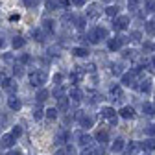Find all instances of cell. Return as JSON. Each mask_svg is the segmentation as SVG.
<instances>
[{"instance_id":"6da1fadb","label":"cell","mask_w":155,"mask_h":155,"mask_svg":"<svg viewBox=\"0 0 155 155\" xmlns=\"http://www.w3.org/2000/svg\"><path fill=\"white\" fill-rule=\"evenodd\" d=\"M45 81H46V74H45L43 70H33V72L30 74V83H31L33 87H41Z\"/></svg>"},{"instance_id":"7a4b0ae2","label":"cell","mask_w":155,"mask_h":155,"mask_svg":"<svg viewBox=\"0 0 155 155\" xmlns=\"http://www.w3.org/2000/svg\"><path fill=\"white\" fill-rule=\"evenodd\" d=\"M129 26V17L126 15H120V17H114V21H113V28L116 31H120V30H127Z\"/></svg>"},{"instance_id":"3957f363","label":"cell","mask_w":155,"mask_h":155,"mask_svg":"<svg viewBox=\"0 0 155 155\" xmlns=\"http://www.w3.org/2000/svg\"><path fill=\"white\" fill-rule=\"evenodd\" d=\"M74 137H76L78 144L83 146V148H91V146H92V137H91V135H85V133H81V131H78Z\"/></svg>"},{"instance_id":"277c9868","label":"cell","mask_w":155,"mask_h":155,"mask_svg":"<svg viewBox=\"0 0 155 155\" xmlns=\"http://www.w3.org/2000/svg\"><path fill=\"white\" fill-rule=\"evenodd\" d=\"M68 140H70V133L67 131V129H63V131H59L55 135V146H67L68 144Z\"/></svg>"},{"instance_id":"5b68a950","label":"cell","mask_w":155,"mask_h":155,"mask_svg":"<svg viewBox=\"0 0 155 155\" xmlns=\"http://www.w3.org/2000/svg\"><path fill=\"white\" fill-rule=\"evenodd\" d=\"M8 107H9L11 111H21V109H22V102H21V98H17L15 94H11L9 98H8Z\"/></svg>"},{"instance_id":"8992f818","label":"cell","mask_w":155,"mask_h":155,"mask_svg":"<svg viewBox=\"0 0 155 155\" xmlns=\"http://www.w3.org/2000/svg\"><path fill=\"white\" fill-rule=\"evenodd\" d=\"M15 140H17V137L13 133H6V135H2V139H0V144H2L4 148H13Z\"/></svg>"},{"instance_id":"52a82bcc","label":"cell","mask_w":155,"mask_h":155,"mask_svg":"<svg viewBox=\"0 0 155 155\" xmlns=\"http://www.w3.org/2000/svg\"><path fill=\"white\" fill-rule=\"evenodd\" d=\"M41 28H43L48 35H54V33H55V22L52 21V18H43Z\"/></svg>"},{"instance_id":"ba28073f","label":"cell","mask_w":155,"mask_h":155,"mask_svg":"<svg viewBox=\"0 0 155 155\" xmlns=\"http://www.w3.org/2000/svg\"><path fill=\"white\" fill-rule=\"evenodd\" d=\"M109 98L113 100V102H116V100H122L124 98V92H122V87L120 85H114L111 91H109Z\"/></svg>"},{"instance_id":"9c48e42d","label":"cell","mask_w":155,"mask_h":155,"mask_svg":"<svg viewBox=\"0 0 155 155\" xmlns=\"http://www.w3.org/2000/svg\"><path fill=\"white\" fill-rule=\"evenodd\" d=\"M46 35H48V33H46V31H45L43 28H35V30H31V37L35 39L37 43H43Z\"/></svg>"},{"instance_id":"30bf717a","label":"cell","mask_w":155,"mask_h":155,"mask_svg":"<svg viewBox=\"0 0 155 155\" xmlns=\"http://www.w3.org/2000/svg\"><path fill=\"white\" fill-rule=\"evenodd\" d=\"M107 45H109V50L116 52V50H120L122 41H120V37H113V39H107Z\"/></svg>"},{"instance_id":"8fae6325","label":"cell","mask_w":155,"mask_h":155,"mask_svg":"<svg viewBox=\"0 0 155 155\" xmlns=\"http://www.w3.org/2000/svg\"><path fill=\"white\" fill-rule=\"evenodd\" d=\"M78 122H80V126H81V127L89 129V127H92V124H94V118H92V116H89V114H83V116H81V118L78 120Z\"/></svg>"},{"instance_id":"7c38bea8","label":"cell","mask_w":155,"mask_h":155,"mask_svg":"<svg viewBox=\"0 0 155 155\" xmlns=\"http://www.w3.org/2000/svg\"><path fill=\"white\" fill-rule=\"evenodd\" d=\"M57 109H59V113H65L68 109V98H67L65 94L57 98Z\"/></svg>"},{"instance_id":"4fadbf2b","label":"cell","mask_w":155,"mask_h":155,"mask_svg":"<svg viewBox=\"0 0 155 155\" xmlns=\"http://www.w3.org/2000/svg\"><path fill=\"white\" fill-rule=\"evenodd\" d=\"M24 45H26V39H24V37H21V35H17V37H13V39H11V46H13V50L22 48Z\"/></svg>"},{"instance_id":"5bb4252c","label":"cell","mask_w":155,"mask_h":155,"mask_svg":"<svg viewBox=\"0 0 155 155\" xmlns=\"http://www.w3.org/2000/svg\"><path fill=\"white\" fill-rule=\"evenodd\" d=\"M114 114H116V111L113 107H102V111H100V116L102 118H107V120L114 118Z\"/></svg>"},{"instance_id":"9a60e30c","label":"cell","mask_w":155,"mask_h":155,"mask_svg":"<svg viewBox=\"0 0 155 155\" xmlns=\"http://www.w3.org/2000/svg\"><path fill=\"white\" fill-rule=\"evenodd\" d=\"M120 116H122V118H126V120H129V118H133V116H135V109L129 107V105H126V107L120 109Z\"/></svg>"},{"instance_id":"2e32d148","label":"cell","mask_w":155,"mask_h":155,"mask_svg":"<svg viewBox=\"0 0 155 155\" xmlns=\"http://www.w3.org/2000/svg\"><path fill=\"white\" fill-rule=\"evenodd\" d=\"M137 89H139L140 92H150V91H151V80H140V81L137 83Z\"/></svg>"},{"instance_id":"e0dca14e","label":"cell","mask_w":155,"mask_h":155,"mask_svg":"<svg viewBox=\"0 0 155 155\" xmlns=\"http://www.w3.org/2000/svg\"><path fill=\"white\" fill-rule=\"evenodd\" d=\"M2 87H4L8 92H11V94H15V92H17V83H15V80H9V78L2 83Z\"/></svg>"},{"instance_id":"ac0fdd59","label":"cell","mask_w":155,"mask_h":155,"mask_svg":"<svg viewBox=\"0 0 155 155\" xmlns=\"http://www.w3.org/2000/svg\"><path fill=\"white\" fill-rule=\"evenodd\" d=\"M48 96H50V92H48L46 89H41V91H37L35 100H37L39 104H43V102H46V100H48Z\"/></svg>"},{"instance_id":"d6986e66","label":"cell","mask_w":155,"mask_h":155,"mask_svg":"<svg viewBox=\"0 0 155 155\" xmlns=\"http://www.w3.org/2000/svg\"><path fill=\"white\" fill-rule=\"evenodd\" d=\"M98 15H100V6H98V4H91V6H89V9H87V17L96 18Z\"/></svg>"},{"instance_id":"ffe728a7","label":"cell","mask_w":155,"mask_h":155,"mask_svg":"<svg viewBox=\"0 0 155 155\" xmlns=\"http://www.w3.org/2000/svg\"><path fill=\"white\" fill-rule=\"evenodd\" d=\"M57 114H59V109H57V107H50V109H46V118H48L50 122L57 120Z\"/></svg>"},{"instance_id":"44dd1931","label":"cell","mask_w":155,"mask_h":155,"mask_svg":"<svg viewBox=\"0 0 155 155\" xmlns=\"http://www.w3.org/2000/svg\"><path fill=\"white\" fill-rule=\"evenodd\" d=\"M57 155H76V150L67 144V146H61V150H57Z\"/></svg>"},{"instance_id":"7402d4cb","label":"cell","mask_w":155,"mask_h":155,"mask_svg":"<svg viewBox=\"0 0 155 155\" xmlns=\"http://www.w3.org/2000/svg\"><path fill=\"white\" fill-rule=\"evenodd\" d=\"M124 150V140L122 139H116L113 144H111V151L113 153H118V151H122Z\"/></svg>"},{"instance_id":"603a6c76","label":"cell","mask_w":155,"mask_h":155,"mask_svg":"<svg viewBox=\"0 0 155 155\" xmlns=\"http://www.w3.org/2000/svg\"><path fill=\"white\" fill-rule=\"evenodd\" d=\"M81 96H83V92L78 89V87H72V89H70V98H72L74 102H80V100H81Z\"/></svg>"},{"instance_id":"cb8c5ba5","label":"cell","mask_w":155,"mask_h":155,"mask_svg":"<svg viewBox=\"0 0 155 155\" xmlns=\"http://www.w3.org/2000/svg\"><path fill=\"white\" fill-rule=\"evenodd\" d=\"M96 140H98L102 146H104V144H107V140H109L107 131H98V133H96Z\"/></svg>"},{"instance_id":"d4e9b609","label":"cell","mask_w":155,"mask_h":155,"mask_svg":"<svg viewBox=\"0 0 155 155\" xmlns=\"http://www.w3.org/2000/svg\"><path fill=\"white\" fill-rule=\"evenodd\" d=\"M87 37H89V43H92V45H98V43H100V37H98V31H96V28L91 30Z\"/></svg>"},{"instance_id":"484cf974","label":"cell","mask_w":155,"mask_h":155,"mask_svg":"<svg viewBox=\"0 0 155 155\" xmlns=\"http://www.w3.org/2000/svg\"><path fill=\"white\" fill-rule=\"evenodd\" d=\"M72 54L76 57H87L89 55V50L87 48H81V46H78V48H72Z\"/></svg>"},{"instance_id":"4316f807","label":"cell","mask_w":155,"mask_h":155,"mask_svg":"<svg viewBox=\"0 0 155 155\" xmlns=\"http://www.w3.org/2000/svg\"><path fill=\"white\" fill-rule=\"evenodd\" d=\"M139 150H142V146H140L139 142H129V144H127V153H129V155H135Z\"/></svg>"},{"instance_id":"83f0119b","label":"cell","mask_w":155,"mask_h":155,"mask_svg":"<svg viewBox=\"0 0 155 155\" xmlns=\"http://www.w3.org/2000/svg\"><path fill=\"white\" fill-rule=\"evenodd\" d=\"M140 146H142L144 151H153V150H155V139H148V140L142 142Z\"/></svg>"},{"instance_id":"f1b7e54d","label":"cell","mask_w":155,"mask_h":155,"mask_svg":"<svg viewBox=\"0 0 155 155\" xmlns=\"http://www.w3.org/2000/svg\"><path fill=\"white\" fill-rule=\"evenodd\" d=\"M45 8H46L48 11H55L57 8H59V0H46V2H45Z\"/></svg>"},{"instance_id":"f546056e","label":"cell","mask_w":155,"mask_h":155,"mask_svg":"<svg viewBox=\"0 0 155 155\" xmlns=\"http://www.w3.org/2000/svg\"><path fill=\"white\" fill-rule=\"evenodd\" d=\"M43 116H46V111H43L41 105H37V107L33 109V118H35V120H41Z\"/></svg>"},{"instance_id":"4dcf8cb0","label":"cell","mask_w":155,"mask_h":155,"mask_svg":"<svg viewBox=\"0 0 155 155\" xmlns=\"http://www.w3.org/2000/svg\"><path fill=\"white\" fill-rule=\"evenodd\" d=\"M118 11H120L118 6H109V8H105V15H109V17H118Z\"/></svg>"},{"instance_id":"1f68e13d","label":"cell","mask_w":155,"mask_h":155,"mask_svg":"<svg viewBox=\"0 0 155 155\" xmlns=\"http://www.w3.org/2000/svg\"><path fill=\"white\" fill-rule=\"evenodd\" d=\"M142 111H144V114H148V116H153V114H155V107H153L151 104H144V105H142Z\"/></svg>"},{"instance_id":"d6a6232c","label":"cell","mask_w":155,"mask_h":155,"mask_svg":"<svg viewBox=\"0 0 155 155\" xmlns=\"http://www.w3.org/2000/svg\"><path fill=\"white\" fill-rule=\"evenodd\" d=\"M146 33L155 35V21H148L146 22Z\"/></svg>"},{"instance_id":"836d02e7","label":"cell","mask_w":155,"mask_h":155,"mask_svg":"<svg viewBox=\"0 0 155 155\" xmlns=\"http://www.w3.org/2000/svg\"><path fill=\"white\" fill-rule=\"evenodd\" d=\"M96 31H98V37H100V39H109V33H107V30H105V28L98 26V28H96Z\"/></svg>"},{"instance_id":"e575fe53","label":"cell","mask_w":155,"mask_h":155,"mask_svg":"<svg viewBox=\"0 0 155 155\" xmlns=\"http://www.w3.org/2000/svg\"><path fill=\"white\" fill-rule=\"evenodd\" d=\"M131 41H135V43H139L140 41V39H142V31H137V30H135V31H131Z\"/></svg>"},{"instance_id":"d590c367","label":"cell","mask_w":155,"mask_h":155,"mask_svg":"<svg viewBox=\"0 0 155 155\" xmlns=\"http://www.w3.org/2000/svg\"><path fill=\"white\" fill-rule=\"evenodd\" d=\"M74 22H76V26L80 28V30L85 28V18H83V17H76V18H74Z\"/></svg>"},{"instance_id":"8d00e7d4","label":"cell","mask_w":155,"mask_h":155,"mask_svg":"<svg viewBox=\"0 0 155 155\" xmlns=\"http://www.w3.org/2000/svg\"><path fill=\"white\" fill-rule=\"evenodd\" d=\"M54 96H55V100L59 98V96H63V85H55V89H54Z\"/></svg>"},{"instance_id":"74e56055","label":"cell","mask_w":155,"mask_h":155,"mask_svg":"<svg viewBox=\"0 0 155 155\" xmlns=\"http://www.w3.org/2000/svg\"><path fill=\"white\" fill-rule=\"evenodd\" d=\"M24 2V6H28V8H37L39 6V0H22Z\"/></svg>"},{"instance_id":"f35d334b","label":"cell","mask_w":155,"mask_h":155,"mask_svg":"<svg viewBox=\"0 0 155 155\" xmlns=\"http://www.w3.org/2000/svg\"><path fill=\"white\" fill-rule=\"evenodd\" d=\"M11 133H13V135H15V137L18 139V137H21V135H22V127H21V126H15V127L11 129Z\"/></svg>"},{"instance_id":"ab89813d","label":"cell","mask_w":155,"mask_h":155,"mask_svg":"<svg viewBox=\"0 0 155 155\" xmlns=\"http://www.w3.org/2000/svg\"><path fill=\"white\" fill-rule=\"evenodd\" d=\"M113 74L114 76H122V65H113Z\"/></svg>"},{"instance_id":"60d3db41","label":"cell","mask_w":155,"mask_h":155,"mask_svg":"<svg viewBox=\"0 0 155 155\" xmlns=\"http://www.w3.org/2000/svg\"><path fill=\"white\" fill-rule=\"evenodd\" d=\"M80 155H98V151H96L94 148H92V150H91V148H87V150H83Z\"/></svg>"},{"instance_id":"b9f144b4","label":"cell","mask_w":155,"mask_h":155,"mask_svg":"<svg viewBox=\"0 0 155 155\" xmlns=\"http://www.w3.org/2000/svg\"><path fill=\"white\" fill-rule=\"evenodd\" d=\"M4 61H6L8 65H11V63H15V57H13L11 54H4Z\"/></svg>"},{"instance_id":"7bdbcfd3","label":"cell","mask_w":155,"mask_h":155,"mask_svg":"<svg viewBox=\"0 0 155 155\" xmlns=\"http://www.w3.org/2000/svg\"><path fill=\"white\" fill-rule=\"evenodd\" d=\"M61 81H63V76H61V74H55V76H54V83H55V85H61Z\"/></svg>"},{"instance_id":"ee69618b","label":"cell","mask_w":155,"mask_h":155,"mask_svg":"<svg viewBox=\"0 0 155 155\" xmlns=\"http://www.w3.org/2000/svg\"><path fill=\"white\" fill-rule=\"evenodd\" d=\"M146 133L151 135V137H155V126H148V127H146Z\"/></svg>"},{"instance_id":"f6af8a7d","label":"cell","mask_w":155,"mask_h":155,"mask_svg":"<svg viewBox=\"0 0 155 155\" xmlns=\"http://www.w3.org/2000/svg\"><path fill=\"white\" fill-rule=\"evenodd\" d=\"M30 59H31V57H30V54H22V55H21V63H28Z\"/></svg>"},{"instance_id":"bcb514c9","label":"cell","mask_w":155,"mask_h":155,"mask_svg":"<svg viewBox=\"0 0 155 155\" xmlns=\"http://www.w3.org/2000/svg\"><path fill=\"white\" fill-rule=\"evenodd\" d=\"M72 2H74V6L81 8V6H85V2H87V0H72Z\"/></svg>"},{"instance_id":"7dc6e473","label":"cell","mask_w":155,"mask_h":155,"mask_svg":"<svg viewBox=\"0 0 155 155\" xmlns=\"http://www.w3.org/2000/svg\"><path fill=\"white\" fill-rule=\"evenodd\" d=\"M48 54H50V55H59V48H55V46H54V48L48 50Z\"/></svg>"},{"instance_id":"c3c4849f","label":"cell","mask_w":155,"mask_h":155,"mask_svg":"<svg viewBox=\"0 0 155 155\" xmlns=\"http://www.w3.org/2000/svg\"><path fill=\"white\" fill-rule=\"evenodd\" d=\"M15 74L17 76H22V67L21 65H15Z\"/></svg>"},{"instance_id":"681fc988","label":"cell","mask_w":155,"mask_h":155,"mask_svg":"<svg viewBox=\"0 0 155 155\" xmlns=\"http://www.w3.org/2000/svg\"><path fill=\"white\" fill-rule=\"evenodd\" d=\"M94 68H96V67H94L92 63H91V65H87V67H83V70H85V72H94Z\"/></svg>"},{"instance_id":"f907efd6","label":"cell","mask_w":155,"mask_h":155,"mask_svg":"<svg viewBox=\"0 0 155 155\" xmlns=\"http://www.w3.org/2000/svg\"><path fill=\"white\" fill-rule=\"evenodd\" d=\"M59 6L61 8H68L70 6V0H59Z\"/></svg>"},{"instance_id":"816d5d0a","label":"cell","mask_w":155,"mask_h":155,"mask_svg":"<svg viewBox=\"0 0 155 155\" xmlns=\"http://www.w3.org/2000/svg\"><path fill=\"white\" fill-rule=\"evenodd\" d=\"M8 80V76H6V72H0V85H2L4 81Z\"/></svg>"},{"instance_id":"f5cc1de1","label":"cell","mask_w":155,"mask_h":155,"mask_svg":"<svg viewBox=\"0 0 155 155\" xmlns=\"http://www.w3.org/2000/svg\"><path fill=\"white\" fill-rule=\"evenodd\" d=\"M18 18H21V17H18V15H11V17H9V21H11V22H17Z\"/></svg>"},{"instance_id":"db71d44e","label":"cell","mask_w":155,"mask_h":155,"mask_svg":"<svg viewBox=\"0 0 155 155\" xmlns=\"http://www.w3.org/2000/svg\"><path fill=\"white\" fill-rule=\"evenodd\" d=\"M8 155H22V153H21V151H18V150H11V151H9Z\"/></svg>"},{"instance_id":"11a10c76","label":"cell","mask_w":155,"mask_h":155,"mask_svg":"<svg viewBox=\"0 0 155 155\" xmlns=\"http://www.w3.org/2000/svg\"><path fill=\"white\" fill-rule=\"evenodd\" d=\"M2 46H4V37L0 35V48H2Z\"/></svg>"},{"instance_id":"9f6ffc18","label":"cell","mask_w":155,"mask_h":155,"mask_svg":"<svg viewBox=\"0 0 155 155\" xmlns=\"http://www.w3.org/2000/svg\"><path fill=\"white\" fill-rule=\"evenodd\" d=\"M102 2H105V4H109V2H113V0H102Z\"/></svg>"},{"instance_id":"6f0895ef","label":"cell","mask_w":155,"mask_h":155,"mask_svg":"<svg viewBox=\"0 0 155 155\" xmlns=\"http://www.w3.org/2000/svg\"><path fill=\"white\" fill-rule=\"evenodd\" d=\"M151 63H153V67H155V57H153V61H151Z\"/></svg>"}]
</instances>
